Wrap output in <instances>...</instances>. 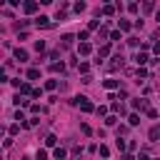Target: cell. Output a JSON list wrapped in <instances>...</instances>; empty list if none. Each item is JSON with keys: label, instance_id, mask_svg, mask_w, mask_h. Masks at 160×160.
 Here are the masks:
<instances>
[{"label": "cell", "instance_id": "cell-1", "mask_svg": "<svg viewBox=\"0 0 160 160\" xmlns=\"http://www.w3.org/2000/svg\"><path fill=\"white\" fill-rule=\"evenodd\" d=\"M73 103H75V105H80L83 113H93V103H90L88 98H83V95H80V98H75Z\"/></svg>", "mask_w": 160, "mask_h": 160}, {"label": "cell", "instance_id": "cell-2", "mask_svg": "<svg viewBox=\"0 0 160 160\" xmlns=\"http://www.w3.org/2000/svg\"><path fill=\"white\" fill-rule=\"evenodd\" d=\"M35 25H38V28H50V18L40 15V18H35Z\"/></svg>", "mask_w": 160, "mask_h": 160}, {"label": "cell", "instance_id": "cell-3", "mask_svg": "<svg viewBox=\"0 0 160 160\" xmlns=\"http://www.w3.org/2000/svg\"><path fill=\"white\" fill-rule=\"evenodd\" d=\"M78 50H80V55H90L93 45H90V43H80V45H78Z\"/></svg>", "mask_w": 160, "mask_h": 160}, {"label": "cell", "instance_id": "cell-4", "mask_svg": "<svg viewBox=\"0 0 160 160\" xmlns=\"http://www.w3.org/2000/svg\"><path fill=\"white\" fill-rule=\"evenodd\" d=\"M148 135H150V140H158V138H160V125H153Z\"/></svg>", "mask_w": 160, "mask_h": 160}, {"label": "cell", "instance_id": "cell-5", "mask_svg": "<svg viewBox=\"0 0 160 160\" xmlns=\"http://www.w3.org/2000/svg\"><path fill=\"white\" fill-rule=\"evenodd\" d=\"M73 40H75L73 35H63V40H60V48H70V45H73Z\"/></svg>", "mask_w": 160, "mask_h": 160}, {"label": "cell", "instance_id": "cell-6", "mask_svg": "<svg viewBox=\"0 0 160 160\" xmlns=\"http://www.w3.org/2000/svg\"><path fill=\"white\" fill-rule=\"evenodd\" d=\"M55 158H58V160H65V158H68V150H65V148H55Z\"/></svg>", "mask_w": 160, "mask_h": 160}, {"label": "cell", "instance_id": "cell-7", "mask_svg": "<svg viewBox=\"0 0 160 160\" xmlns=\"http://www.w3.org/2000/svg\"><path fill=\"white\" fill-rule=\"evenodd\" d=\"M15 58H18L20 63H23V60H28V50H23V48H18V50H15Z\"/></svg>", "mask_w": 160, "mask_h": 160}, {"label": "cell", "instance_id": "cell-8", "mask_svg": "<svg viewBox=\"0 0 160 160\" xmlns=\"http://www.w3.org/2000/svg\"><path fill=\"white\" fill-rule=\"evenodd\" d=\"M28 78H30V80H38V78H40V70H38V68H30V70H28Z\"/></svg>", "mask_w": 160, "mask_h": 160}, {"label": "cell", "instance_id": "cell-9", "mask_svg": "<svg viewBox=\"0 0 160 160\" xmlns=\"http://www.w3.org/2000/svg\"><path fill=\"white\" fill-rule=\"evenodd\" d=\"M23 8H25V13H35L38 10V3H33V0H30V3H25Z\"/></svg>", "mask_w": 160, "mask_h": 160}, {"label": "cell", "instance_id": "cell-10", "mask_svg": "<svg viewBox=\"0 0 160 160\" xmlns=\"http://www.w3.org/2000/svg\"><path fill=\"white\" fill-rule=\"evenodd\" d=\"M135 60H138V65H145V63H148V55H145V53H138Z\"/></svg>", "mask_w": 160, "mask_h": 160}, {"label": "cell", "instance_id": "cell-11", "mask_svg": "<svg viewBox=\"0 0 160 160\" xmlns=\"http://www.w3.org/2000/svg\"><path fill=\"white\" fill-rule=\"evenodd\" d=\"M45 145H48V148H53V145H58V138H55V135H48V138H45Z\"/></svg>", "mask_w": 160, "mask_h": 160}, {"label": "cell", "instance_id": "cell-12", "mask_svg": "<svg viewBox=\"0 0 160 160\" xmlns=\"http://www.w3.org/2000/svg\"><path fill=\"white\" fill-rule=\"evenodd\" d=\"M105 88H108V90H113V88H118V80H105Z\"/></svg>", "mask_w": 160, "mask_h": 160}, {"label": "cell", "instance_id": "cell-13", "mask_svg": "<svg viewBox=\"0 0 160 160\" xmlns=\"http://www.w3.org/2000/svg\"><path fill=\"white\" fill-rule=\"evenodd\" d=\"M103 13H105V15H113L115 8H113V5H105V8H103Z\"/></svg>", "mask_w": 160, "mask_h": 160}, {"label": "cell", "instance_id": "cell-14", "mask_svg": "<svg viewBox=\"0 0 160 160\" xmlns=\"http://www.w3.org/2000/svg\"><path fill=\"white\" fill-rule=\"evenodd\" d=\"M108 53H110V45H103V48H100V58H105Z\"/></svg>", "mask_w": 160, "mask_h": 160}, {"label": "cell", "instance_id": "cell-15", "mask_svg": "<svg viewBox=\"0 0 160 160\" xmlns=\"http://www.w3.org/2000/svg\"><path fill=\"white\" fill-rule=\"evenodd\" d=\"M45 88H48V90H55V88H58V83H55V80H48Z\"/></svg>", "mask_w": 160, "mask_h": 160}, {"label": "cell", "instance_id": "cell-16", "mask_svg": "<svg viewBox=\"0 0 160 160\" xmlns=\"http://www.w3.org/2000/svg\"><path fill=\"white\" fill-rule=\"evenodd\" d=\"M128 123H130V125H138V123H140V118H138V115H130Z\"/></svg>", "mask_w": 160, "mask_h": 160}, {"label": "cell", "instance_id": "cell-17", "mask_svg": "<svg viewBox=\"0 0 160 160\" xmlns=\"http://www.w3.org/2000/svg\"><path fill=\"white\" fill-rule=\"evenodd\" d=\"M100 155H103V158H108V155H110V148H105V145H100Z\"/></svg>", "mask_w": 160, "mask_h": 160}, {"label": "cell", "instance_id": "cell-18", "mask_svg": "<svg viewBox=\"0 0 160 160\" xmlns=\"http://www.w3.org/2000/svg\"><path fill=\"white\" fill-rule=\"evenodd\" d=\"M38 160H48V150H38Z\"/></svg>", "mask_w": 160, "mask_h": 160}, {"label": "cell", "instance_id": "cell-19", "mask_svg": "<svg viewBox=\"0 0 160 160\" xmlns=\"http://www.w3.org/2000/svg\"><path fill=\"white\" fill-rule=\"evenodd\" d=\"M20 93H33V90H30V85H28V83H23V85H20Z\"/></svg>", "mask_w": 160, "mask_h": 160}, {"label": "cell", "instance_id": "cell-20", "mask_svg": "<svg viewBox=\"0 0 160 160\" xmlns=\"http://www.w3.org/2000/svg\"><path fill=\"white\" fill-rule=\"evenodd\" d=\"M120 30H130V23H128V20H120Z\"/></svg>", "mask_w": 160, "mask_h": 160}, {"label": "cell", "instance_id": "cell-21", "mask_svg": "<svg viewBox=\"0 0 160 160\" xmlns=\"http://www.w3.org/2000/svg\"><path fill=\"white\" fill-rule=\"evenodd\" d=\"M115 123H118V118H115V115H110L108 120H105V125H115Z\"/></svg>", "mask_w": 160, "mask_h": 160}, {"label": "cell", "instance_id": "cell-22", "mask_svg": "<svg viewBox=\"0 0 160 160\" xmlns=\"http://www.w3.org/2000/svg\"><path fill=\"white\" fill-rule=\"evenodd\" d=\"M140 160H150V158H148V155H145V153H140Z\"/></svg>", "mask_w": 160, "mask_h": 160}, {"label": "cell", "instance_id": "cell-23", "mask_svg": "<svg viewBox=\"0 0 160 160\" xmlns=\"http://www.w3.org/2000/svg\"><path fill=\"white\" fill-rule=\"evenodd\" d=\"M123 160H135V158L133 155H123Z\"/></svg>", "mask_w": 160, "mask_h": 160}, {"label": "cell", "instance_id": "cell-24", "mask_svg": "<svg viewBox=\"0 0 160 160\" xmlns=\"http://www.w3.org/2000/svg\"><path fill=\"white\" fill-rule=\"evenodd\" d=\"M158 160H160V158H158Z\"/></svg>", "mask_w": 160, "mask_h": 160}]
</instances>
